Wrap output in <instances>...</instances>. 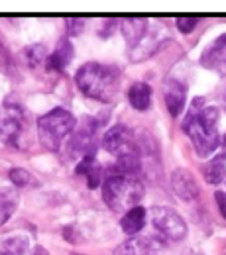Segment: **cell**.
<instances>
[{
	"instance_id": "7a4b0ae2",
	"label": "cell",
	"mask_w": 226,
	"mask_h": 255,
	"mask_svg": "<svg viewBox=\"0 0 226 255\" xmlns=\"http://www.w3.org/2000/svg\"><path fill=\"white\" fill-rule=\"evenodd\" d=\"M76 84L89 98L109 103L118 96L120 74L115 68L100 62H88L76 73Z\"/></svg>"
},
{
	"instance_id": "4316f807",
	"label": "cell",
	"mask_w": 226,
	"mask_h": 255,
	"mask_svg": "<svg viewBox=\"0 0 226 255\" xmlns=\"http://www.w3.org/2000/svg\"><path fill=\"white\" fill-rule=\"evenodd\" d=\"M223 152H224V157H226V133L224 135V139H223Z\"/></svg>"
},
{
	"instance_id": "4fadbf2b",
	"label": "cell",
	"mask_w": 226,
	"mask_h": 255,
	"mask_svg": "<svg viewBox=\"0 0 226 255\" xmlns=\"http://www.w3.org/2000/svg\"><path fill=\"white\" fill-rule=\"evenodd\" d=\"M114 255H157V248L152 240L134 237L119 245Z\"/></svg>"
},
{
	"instance_id": "44dd1931",
	"label": "cell",
	"mask_w": 226,
	"mask_h": 255,
	"mask_svg": "<svg viewBox=\"0 0 226 255\" xmlns=\"http://www.w3.org/2000/svg\"><path fill=\"white\" fill-rule=\"evenodd\" d=\"M46 57L48 56H46L45 48L40 44H35V45L28 46L24 49V58H25L28 66H32V68H36L44 60H46Z\"/></svg>"
},
{
	"instance_id": "f1b7e54d",
	"label": "cell",
	"mask_w": 226,
	"mask_h": 255,
	"mask_svg": "<svg viewBox=\"0 0 226 255\" xmlns=\"http://www.w3.org/2000/svg\"><path fill=\"white\" fill-rule=\"evenodd\" d=\"M0 255H8L7 253H4V252H0Z\"/></svg>"
},
{
	"instance_id": "484cf974",
	"label": "cell",
	"mask_w": 226,
	"mask_h": 255,
	"mask_svg": "<svg viewBox=\"0 0 226 255\" xmlns=\"http://www.w3.org/2000/svg\"><path fill=\"white\" fill-rule=\"evenodd\" d=\"M31 255H49V254H48V252H46L45 249L42 248V246H36V248L33 249V252H32Z\"/></svg>"
},
{
	"instance_id": "277c9868",
	"label": "cell",
	"mask_w": 226,
	"mask_h": 255,
	"mask_svg": "<svg viewBox=\"0 0 226 255\" xmlns=\"http://www.w3.org/2000/svg\"><path fill=\"white\" fill-rule=\"evenodd\" d=\"M106 205L116 213H126L139 205L144 196V185L139 176L108 171L102 187Z\"/></svg>"
},
{
	"instance_id": "7c38bea8",
	"label": "cell",
	"mask_w": 226,
	"mask_h": 255,
	"mask_svg": "<svg viewBox=\"0 0 226 255\" xmlns=\"http://www.w3.org/2000/svg\"><path fill=\"white\" fill-rule=\"evenodd\" d=\"M74 57V48L69 38H61L56 45L53 53L48 56L45 60V66L48 70L62 72L72 62Z\"/></svg>"
},
{
	"instance_id": "e0dca14e",
	"label": "cell",
	"mask_w": 226,
	"mask_h": 255,
	"mask_svg": "<svg viewBox=\"0 0 226 255\" xmlns=\"http://www.w3.org/2000/svg\"><path fill=\"white\" fill-rule=\"evenodd\" d=\"M19 197L13 189L3 188L0 189V226L11 218L17 208Z\"/></svg>"
},
{
	"instance_id": "cb8c5ba5",
	"label": "cell",
	"mask_w": 226,
	"mask_h": 255,
	"mask_svg": "<svg viewBox=\"0 0 226 255\" xmlns=\"http://www.w3.org/2000/svg\"><path fill=\"white\" fill-rule=\"evenodd\" d=\"M66 31L69 36H78L85 27V21L82 19H66Z\"/></svg>"
},
{
	"instance_id": "5b68a950",
	"label": "cell",
	"mask_w": 226,
	"mask_h": 255,
	"mask_svg": "<svg viewBox=\"0 0 226 255\" xmlns=\"http://www.w3.org/2000/svg\"><path fill=\"white\" fill-rule=\"evenodd\" d=\"M77 121L74 115L64 107H56L40 117L37 121V135L48 151L58 152L62 141L74 132Z\"/></svg>"
},
{
	"instance_id": "d4e9b609",
	"label": "cell",
	"mask_w": 226,
	"mask_h": 255,
	"mask_svg": "<svg viewBox=\"0 0 226 255\" xmlns=\"http://www.w3.org/2000/svg\"><path fill=\"white\" fill-rule=\"evenodd\" d=\"M215 197L216 201H217V205H219L220 212H221V214H223L224 218L226 220V193H224L221 191L216 192Z\"/></svg>"
},
{
	"instance_id": "9a60e30c",
	"label": "cell",
	"mask_w": 226,
	"mask_h": 255,
	"mask_svg": "<svg viewBox=\"0 0 226 255\" xmlns=\"http://www.w3.org/2000/svg\"><path fill=\"white\" fill-rule=\"evenodd\" d=\"M146 220V209L143 206L138 205L123 214L122 220H120V228L128 236H136L144 228Z\"/></svg>"
},
{
	"instance_id": "6da1fadb",
	"label": "cell",
	"mask_w": 226,
	"mask_h": 255,
	"mask_svg": "<svg viewBox=\"0 0 226 255\" xmlns=\"http://www.w3.org/2000/svg\"><path fill=\"white\" fill-rule=\"evenodd\" d=\"M219 121L217 107L207 106L203 97H196L192 101L181 127L200 157H208L220 145Z\"/></svg>"
},
{
	"instance_id": "5bb4252c",
	"label": "cell",
	"mask_w": 226,
	"mask_h": 255,
	"mask_svg": "<svg viewBox=\"0 0 226 255\" xmlns=\"http://www.w3.org/2000/svg\"><path fill=\"white\" fill-rule=\"evenodd\" d=\"M76 172L78 175L85 176L88 187L90 189H96L100 187L102 179V167L96 156H85L77 164Z\"/></svg>"
},
{
	"instance_id": "2e32d148",
	"label": "cell",
	"mask_w": 226,
	"mask_h": 255,
	"mask_svg": "<svg viewBox=\"0 0 226 255\" xmlns=\"http://www.w3.org/2000/svg\"><path fill=\"white\" fill-rule=\"evenodd\" d=\"M152 89L144 82H135L128 90V102L135 110L144 111L151 105Z\"/></svg>"
},
{
	"instance_id": "f546056e",
	"label": "cell",
	"mask_w": 226,
	"mask_h": 255,
	"mask_svg": "<svg viewBox=\"0 0 226 255\" xmlns=\"http://www.w3.org/2000/svg\"><path fill=\"white\" fill-rule=\"evenodd\" d=\"M73 255H78V254H73Z\"/></svg>"
},
{
	"instance_id": "603a6c76",
	"label": "cell",
	"mask_w": 226,
	"mask_h": 255,
	"mask_svg": "<svg viewBox=\"0 0 226 255\" xmlns=\"http://www.w3.org/2000/svg\"><path fill=\"white\" fill-rule=\"evenodd\" d=\"M197 23H199V19H195V17H179L176 20V25L179 28V31L184 34L191 33L196 28Z\"/></svg>"
},
{
	"instance_id": "30bf717a",
	"label": "cell",
	"mask_w": 226,
	"mask_h": 255,
	"mask_svg": "<svg viewBox=\"0 0 226 255\" xmlns=\"http://www.w3.org/2000/svg\"><path fill=\"white\" fill-rule=\"evenodd\" d=\"M173 192L177 197H180L184 201H193L199 197L200 187L197 180L189 169L187 168H177L172 172L171 177Z\"/></svg>"
},
{
	"instance_id": "d6986e66",
	"label": "cell",
	"mask_w": 226,
	"mask_h": 255,
	"mask_svg": "<svg viewBox=\"0 0 226 255\" xmlns=\"http://www.w3.org/2000/svg\"><path fill=\"white\" fill-rule=\"evenodd\" d=\"M204 179L208 184H220L225 179L226 167L224 163L223 156L215 157L211 161H208L203 168Z\"/></svg>"
},
{
	"instance_id": "ac0fdd59",
	"label": "cell",
	"mask_w": 226,
	"mask_h": 255,
	"mask_svg": "<svg viewBox=\"0 0 226 255\" xmlns=\"http://www.w3.org/2000/svg\"><path fill=\"white\" fill-rule=\"evenodd\" d=\"M147 20L146 19H126L123 20L122 32L124 34L126 41L130 45H134L139 40L143 37V34L146 33Z\"/></svg>"
},
{
	"instance_id": "8fae6325",
	"label": "cell",
	"mask_w": 226,
	"mask_h": 255,
	"mask_svg": "<svg viewBox=\"0 0 226 255\" xmlns=\"http://www.w3.org/2000/svg\"><path fill=\"white\" fill-rule=\"evenodd\" d=\"M165 105L169 114L172 117H179L183 113L187 98V89L179 80H169L164 88Z\"/></svg>"
},
{
	"instance_id": "ba28073f",
	"label": "cell",
	"mask_w": 226,
	"mask_h": 255,
	"mask_svg": "<svg viewBox=\"0 0 226 255\" xmlns=\"http://www.w3.org/2000/svg\"><path fill=\"white\" fill-rule=\"evenodd\" d=\"M102 145L109 153L116 156V159L126 155H139L135 133L124 125H115L108 129L102 139Z\"/></svg>"
},
{
	"instance_id": "9c48e42d",
	"label": "cell",
	"mask_w": 226,
	"mask_h": 255,
	"mask_svg": "<svg viewBox=\"0 0 226 255\" xmlns=\"http://www.w3.org/2000/svg\"><path fill=\"white\" fill-rule=\"evenodd\" d=\"M200 62L208 70L226 76V33L221 34L204 49Z\"/></svg>"
},
{
	"instance_id": "52a82bcc",
	"label": "cell",
	"mask_w": 226,
	"mask_h": 255,
	"mask_svg": "<svg viewBox=\"0 0 226 255\" xmlns=\"http://www.w3.org/2000/svg\"><path fill=\"white\" fill-rule=\"evenodd\" d=\"M97 131L98 122L96 118L88 117L74 129L70 137L68 149L72 156H96L97 153Z\"/></svg>"
},
{
	"instance_id": "83f0119b",
	"label": "cell",
	"mask_w": 226,
	"mask_h": 255,
	"mask_svg": "<svg viewBox=\"0 0 226 255\" xmlns=\"http://www.w3.org/2000/svg\"><path fill=\"white\" fill-rule=\"evenodd\" d=\"M224 105H225V109H226V93H225V96H224Z\"/></svg>"
},
{
	"instance_id": "7402d4cb",
	"label": "cell",
	"mask_w": 226,
	"mask_h": 255,
	"mask_svg": "<svg viewBox=\"0 0 226 255\" xmlns=\"http://www.w3.org/2000/svg\"><path fill=\"white\" fill-rule=\"evenodd\" d=\"M9 179L16 187L23 188L27 187L29 180H31V176H29L27 169H24V168H13L9 171Z\"/></svg>"
},
{
	"instance_id": "3957f363",
	"label": "cell",
	"mask_w": 226,
	"mask_h": 255,
	"mask_svg": "<svg viewBox=\"0 0 226 255\" xmlns=\"http://www.w3.org/2000/svg\"><path fill=\"white\" fill-rule=\"evenodd\" d=\"M0 139L20 151L31 144V118L16 96L7 97L0 106Z\"/></svg>"
},
{
	"instance_id": "8992f818",
	"label": "cell",
	"mask_w": 226,
	"mask_h": 255,
	"mask_svg": "<svg viewBox=\"0 0 226 255\" xmlns=\"http://www.w3.org/2000/svg\"><path fill=\"white\" fill-rule=\"evenodd\" d=\"M151 222L164 240L181 241L187 236V224L176 210L168 206H155L151 209Z\"/></svg>"
},
{
	"instance_id": "ffe728a7",
	"label": "cell",
	"mask_w": 226,
	"mask_h": 255,
	"mask_svg": "<svg viewBox=\"0 0 226 255\" xmlns=\"http://www.w3.org/2000/svg\"><path fill=\"white\" fill-rule=\"evenodd\" d=\"M3 248L8 255H25L29 252V241L27 237L16 234L3 241Z\"/></svg>"
}]
</instances>
